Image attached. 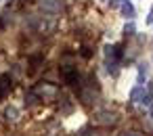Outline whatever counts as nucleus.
I'll use <instances>...</instances> for the list:
<instances>
[{"mask_svg": "<svg viewBox=\"0 0 153 136\" xmlns=\"http://www.w3.org/2000/svg\"><path fill=\"white\" fill-rule=\"evenodd\" d=\"M9 88H11V84H9V75H0V98L7 94Z\"/></svg>", "mask_w": 153, "mask_h": 136, "instance_id": "obj_1", "label": "nucleus"}, {"mask_svg": "<svg viewBox=\"0 0 153 136\" xmlns=\"http://www.w3.org/2000/svg\"><path fill=\"white\" fill-rule=\"evenodd\" d=\"M42 9H46V11H57V9H59V4H57V2H53V0H42Z\"/></svg>", "mask_w": 153, "mask_h": 136, "instance_id": "obj_2", "label": "nucleus"}, {"mask_svg": "<svg viewBox=\"0 0 153 136\" xmlns=\"http://www.w3.org/2000/svg\"><path fill=\"white\" fill-rule=\"evenodd\" d=\"M4 115H7V119H9V121H15V119H17V109H13V107H9Z\"/></svg>", "mask_w": 153, "mask_h": 136, "instance_id": "obj_3", "label": "nucleus"}]
</instances>
